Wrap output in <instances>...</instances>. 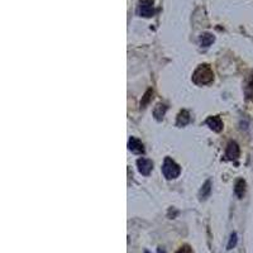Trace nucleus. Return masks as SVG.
Segmentation results:
<instances>
[{"label": "nucleus", "mask_w": 253, "mask_h": 253, "mask_svg": "<svg viewBox=\"0 0 253 253\" xmlns=\"http://www.w3.org/2000/svg\"><path fill=\"white\" fill-rule=\"evenodd\" d=\"M206 124L214 132H221L223 129V122H221L219 117H209V118L206 119Z\"/></svg>", "instance_id": "obj_6"}, {"label": "nucleus", "mask_w": 253, "mask_h": 253, "mask_svg": "<svg viewBox=\"0 0 253 253\" xmlns=\"http://www.w3.org/2000/svg\"><path fill=\"white\" fill-rule=\"evenodd\" d=\"M162 172H163L166 179L172 180L176 179V177L179 176L181 170H180V166L177 165L174 159H171L167 157V158L165 159V162H163V166H162Z\"/></svg>", "instance_id": "obj_2"}, {"label": "nucleus", "mask_w": 253, "mask_h": 253, "mask_svg": "<svg viewBox=\"0 0 253 253\" xmlns=\"http://www.w3.org/2000/svg\"><path fill=\"white\" fill-rule=\"evenodd\" d=\"M234 192H236V195L239 199L243 197V195H245L246 192V183L243 180H238V181H237L236 186H234Z\"/></svg>", "instance_id": "obj_8"}, {"label": "nucleus", "mask_w": 253, "mask_h": 253, "mask_svg": "<svg viewBox=\"0 0 253 253\" xmlns=\"http://www.w3.org/2000/svg\"><path fill=\"white\" fill-rule=\"evenodd\" d=\"M225 156H227L228 159H238L239 157V147L236 142H229L227 146V151H225Z\"/></svg>", "instance_id": "obj_5"}, {"label": "nucleus", "mask_w": 253, "mask_h": 253, "mask_svg": "<svg viewBox=\"0 0 253 253\" xmlns=\"http://www.w3.org/2000/svg\"><path fill=\"white\" fill-rule=\"evenodd\" d=\"M176 253H194L192 252V248L190 246H183V247L180 248Z\"/></svg>", "instance_id": "obj_15"}, {"label": "nucleus", "mask_w": 253, "mask_h": 253, "mask_svg": "<svg viewBox=\"0 0 253 253\" xmlns=\"http://www.w3.org/2000/svg\"><path fill=\"white\" fill-rule=\"evenodd\" d=\"M165 113H166V106L163 105V104H157L156 108H155V112H153V114H155L156 119L161 121V119L163 118Z\"/></svg>", "instance_id": "obj_11"}, {"label": "nucleus", "mask_w": 253, "mask_h": 253, "mask_svg": "<svg viewBox=\"0 0 253 253\" xmlns=\"http://www.w3.org/2000/svg\"><path fill=\"white\" fill-rule=\"evenodd\" d=\"M210 189H212V184H210V181H206L200 190L201 199H206V197H208V195H209V192H210Z\"/></svg>", "instance_id": "obj_12"}, {"label": "nucleus", "mask_w": 253, "mask_h": 253, "mask_svg": "<svg viewBox=\"0 0 253 253\" xmlns=\"http://www.w3.org/2000/svg\"><path fill=\"white\" fill-rule=\"evenodd\" d=\"M237 241H238V238H237V234L236 233H233L232 236H230L229 243H228V246H227V250H233V248L236 247Z\"/></svg>", "instance_id": "obj_14"}, {"label": "nucleus", "mask_w": 253, "mask_h": 253, "mask_svg": "<svg viewBox=\"0 0 253 253\" xmlns=\"http://www.w3.org/2000/svg\"><path fill=\"white\" fill-rule=\"evenodd\" d=\"M144 253H150V252H148V251H144Z\"/></svg>", "instance_id": "obj_17"}, {"label": "nucleus", "mask_w": 253, "mask_h": 253, "mask_svg": "<svg viewBox=\"0 0 253 253\" xmlns=\"http://www.w3.org/2000/svg\"><path fill=\"white\" fill-rule=\"evenodd\" d=\"M214 80V74L208 65H200L192 74V81L197 85H208Z\"/></svg>", "instance_id": "obj_1"}, {"label": "nucleus", "mask_w": 253, "mask_h": 253, "mask_svg": "<svg viewBox=\"0 0 253 253\" xmlns=\"http://www.w3.org/2000/svg\"><path fill=\"white\" fill-rule=\"evenodd\" d=\"M157 253H165V251L162 250V248H158V250H157Z\"/></svg>", "instance_id": "obj_16"}, {"label": "nucleus", "mask_w": 253, "mask_h": 253, "mask_svg": "<svg viewBox=\"0 0 253 253\" xmlns=\"http://www.w3.org/2000/svg\"><path fill=\"white\" fill-rule=\"evenodd\" d=\"M139 14L143 17H152L153 15V0H139Z\"/></svg>", "instance_id": "obj_3"}, {"label": "nucleus", "mask_w": 253, "mask_h": 253, "mask_svg": "<svg viewBox=\"0 0 253 253\" xmlns=\"http://www.w3.org/2000/svg\"><path fill=\"white\" fill-rule=\"evenodd\" d=\"M152 95H153L152 90H147V93L144 94L143 99H142V101H141V106H142V108H144V106L147 105L148 101L151 100V96H152Z\"/></svg>", "instance_id": "obj_13"}, {"label": "nucleus", "mask_w": 253, "mask_h": 253, "mask_svg": "<svg viewBox=\"0 0 253 253\" xmlns=\"http://www.w3.org/2000/svg\"><path fill=\"white\" fill-rule=\"evenodd\" d=\"M213 42H214V35H212L210 33H203L200 35V44L203 47H209Z\"/></svg>", "instance_id": "obj_9"}, {"label": "nucleus", "mask_w": 253, "mask_h": 253, "mask_svg": "<svg viewBox=\"0 0 253 253\" xmlns=\"http://www.w3.org/2000/svg\"><path fill=\"white\" fill-rule=\"evenodd\" d=\"M190 121V115L186 110H183V112H180V114L177 115V126H186Z\"/></svg>", "instance_id": "obj_10"}, {"label": "nucleus", "mask_w": 253, "mask_h": 253, "mask_svg": "<svg viewBox=\"0 0 253 253\" xmlns=\"http://www.w3.org/2000/svg\"><path fill=\"white\" fill-rule=\"evenodd\" d=\"M137 166H138V171L143 176H148L151 174V171L153 168V163L151 159L147 158H139L137 159Z\"/></svg>", "instance_id": "obj_4"}, {"label": "nucleus", "mask_w": 253, "mask_h": 253, "mask_svg": "<svg viewBox=\"0 0 253 253\" xmlns=\"http://www.w3.org/2000/svg\"><path fill=\"white\" fill-rule=\"evenodd\" d=\"M128 148H129V150L134 153H143L144 152L143 143H142L139 139L133 138V137L129 139V142H128Z\"/></svg>", "instance_id": "obj_7"}]
</instances>
